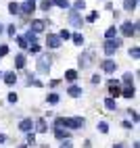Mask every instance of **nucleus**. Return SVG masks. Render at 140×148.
Listing matches in <instances>:
<instances>
[{
  "label": "nucleus",
  "instance_id": "nucleus-30",
  "mask_svg": "<svg viewBox=\"0 0 140 148\" xmlns=\"http://www.w3.org/2000/svg\"><path fill=\"white\" fill-rule=\"evenodd\" d=\"M130 56H132V58H138V56H140V50H138V48H130Z\"/></svg>",
  "mask_w": 140,
  "mask_h": 148
},
{
  "label": "nucleus",
  "instance_id": "nucleus-37",
  "mask_svg": "<svg viewBox=\"0 0 140 148\" xmlns=\"http://www.w3.org/2000/svg\"><path fill=\"white\" fill-rule=\"evenodd\" d=\"M8 102H13V104L17 102V94H15V92H11V94H8Z\"/></svg>",
  "mask_w": 140,
  "mask_h": 148
},
{
  "label": "nucleus",
  "instance_id": "nucleus-24",
  "mask_svg": "<svg viewBox=\"0 0 140 148\" xmlns=\"http://www.w3.org/2000/svg\"><path fill=\"white\" fill-rule=\"evenodd\" d=\"M52 4L61 6V8H69V2H67V0H52Z\"/></svg>",
  "mask_w": 140,
  "mask_h": 148
},
{
  "label": "nucleus",
  "instance_id": "nucleus-2",
  "mask_svg": "<svg viewBox=\"0 0 140 148\" xmlns=\"http://www.w3.org/2000/svg\"><path fill=\"white\" fill-rule=\"evenodd\" d=\"M50 65H52V58L48 56V54H42V56L38 58V71H40V73H48Z\"/></svg>",
  "mask_w": 140,
  "mask_h": 148
},
{
  "label": "nucleus",
  "instance_id": "nucleus-9",
  "mask_svg": "<svg viewBox=\"0 0 140 148\" xmlns=\"http://www.w3.org/2000/svg\"><path fill=\"white\" fill-rule=\"evenodd\" d=\"M32 127H34L32 119H23L21 123H19V130H21V132H32Z\"/></svg>",
  "mask_w": 140,
  "mask_h": 148
},
{
  "label": "nucleus",
  "instance_id": "nucleus-45",
  "mask_svg": "<svg viewBox=\"0 0 140 148\" xmlns=\"http://www.w3.org/2000/svg\"><path fill=\"white\" fill-rule=\"evenodd\" d=\"M0 34H2V25H0Z\"/></svg>",
  "mask_w": 140,
  "mask_h": 148
},
{
  "label": "nucleus",
  "instance_id": "nucleus-15",
  "mask_svg": "<svg viewBox=\"0 0 140 148\" xmlns=\"http://www.w3.org/2000/svg\"><path fill=\"white\" fill-rule=\"evenodd\" d=\"M46 130H48V127H46V121H44V119H38V121H36V132L44 134Z\"/></svg>",
  "mask_w": 140,
  "mask_h": 148
},
{
  "label": "nucleus",
  "instance_id": "nucleus-25",
  "mask_svg": "<svg viewBox=\"0 0 140 148\" xmlns=\"http://www.w3.org/2000/svg\"><path fill=\"white\" fill-rule=\"evenodd\" d=\"M59 102V94H48V104H57Z\"/></svg>",
  "mask_w": 140,
  "mask_h": 148
},
{
  "label": "nucleus",
  "instance_id": "nucleus-32",
  "mask_svg": "<svg viewBox=\"0 0 140 148\" xmlns=\"http://www.w3.org/2000/svg\"><path fill=\"white\" fill-rule=\"evenodd\" d=\"M50 6H52V2H48V0H44V2L40 4V8H42V11H48Z\"/></svg>",
  "mask_w": 140,
  "mask_h": 148
},
{
  "label": "nucleus",
  "instance_id": "nucleus-3",
  "mask_svg": "<svg viewBox=\"0 0 140 148\" xmlns=\"http://www.w3.org/2000/svg\"><path fill=\"white\" fill-rule=\"evenodd\" d=\"M119 46H121V40H119V38H111V40H107V42H105V54L111 56Z\"/></svg>",
  "mask_w": 140,
  "mask_h": 148
},
{
  "label": "nucleus",
  "instance_id": "nucleus-18",
  "mask_svg": "<svg viewBox=\"0 0 140 148\" xmlns=\"http://www.w3.org/2000/svg\"><path fill=\"white\" fill-rule=\"evenodd\" d=\"M121 94H123L126 98H134V94H136V90H134V88H132V86H128V88H123V90H121Z\"/></svg>",
  "mask_w": 140,
  "mask_h": 148
},
{
  "label": "nucleus",
  "instance_id": "nucleus-23",
  "mask_svg": "<svg viewBox=\"0 0 140 148\" xmlns=\"http://www.w3.org/2000/svg\"><path fill=\"white\" fill-rule=\"evenodd\" d=\"M25 40H27V44H36V34H34V32H27Z\"/></svg>",
  "mask_w": 140,
  "mask_h": 148
},
{
  "label": "nucleus",
  "instance_id": "nucleus-5",
  "mask_svg": "<svg viewBox=\"0 0 140 148\" xmlns=\"http://www.w3.org/2000/svg\"><path fill=\"white\" fill-rule=\"evenodd\" d=\"M136 29H138V25H136V23L126 21V23L121 25V34H123V36H134V34H136Z\"/></svg>",
  "mask_w": 140,
  "mask_h": 148
},
{
  "label": "nucleus",
  "instance_id": "nucleus-12",
  "mask_svg": "<svg viewBox=\"0 0 140 148\" xmlns=\"http://www.w3.org/2000/svg\"><path fill=\"white\" fill-rule=\"evenodd\" d=\"M54 138H59V140H69V132L61 130V127H54Z\"/></svg>",
  "mask_w": 140,
  "mask_h": 148
},
{
  "label": "nucleus",
  "instance_id": "nucleus-44",
  "mask_svg": "<svg viewBox=\"0 0 140 148\" xmlns=\"http://www.w3.org/2000/svg\"><path fill=\"white\" fill-rule=\"evenodd\" d=\"M27 2H36V0H27Z\"/></svg>",
  "mask_w": 140,
  "mask_h": 148
},
{
  "label": "nucleus",
  "instance_id": "nucleus-26",
  "mask_svg": "<svg viewBox=\"0 0 140 148\" xmlns=\"http://www.w3.org/2000/svg\"><path fill=\"white\" fill-rule=\"evenodd\" d=\"M98 132H101V134H107V132H109V125H107L105 121H101V123H98Z\"/></svg>",
  "mask_w": 140,
  "mask_h": 148
},
{
  "label": "nucleus",
  "instance_id": "nucleus-39",
  "mask_svg": "<svg viewBox=\"0 0 140 148\" xmlns=\"http://www.w3.org/2000/svg\"><path fill=\"white\" fill-rule=\"evenodd\" d=\"M8 54V46H0V56H4Z\"/></svg>",
  "mask_w": 140,
  "mask_h": 148
},
{
  "label": "nucleus",
  "instance_id": "nucleus-17",
  "mask_svg": "<svg viewBox=\"0 0 140 148\" xmlns=\"http://www.w3.org/2000/svg\"><path fill=\"white\" fill-rule=\"evenodd\" d=\"M65 79H67V82H75V79H77V71H73V69L65 71Z\"/></svg>",
  "mask_w": 140,
  "mask_h": 148
},
{
  "label": "nucleus",
  "instance_id": "nucleus-28",
  "mask_svg": "<svg viewBox=\"0 0 140 148\" xmlns=\"http://www.w3.org/2000/svg\"><path fill=\"white\" fill-rule=\"evenodd\" d=\"M59 38H61V40H69V38H71V34H69L67 29H63V32L59 34Z\"/></svg>",
  "mask_w": 140,
  "mask_h": 148
},
{
  "label": "nucleus",
  "instance_id": "nucleus-36",
  "mask_svg": "<svg viewBox=\"0 0 140 148\" xmlns=\"http://www.w3.org/2000/svg\"><path fill=\"white\" fill-rule=\"evenodd\" d=\"M27 48H29V50H32V52H40V46H38V44H29Z\"/></svg>",
  "mask_w": 140,
  "mask_h": 148
},
{
  "label": "nucleus",
  "instance_id": "nucleus-27",
  "mask_svg": "<svg viewBox=\"0 0 140 148\" xmlns=\"http://www.w3.org/2000/svg\"><path fill=\"white\" fill-rule=\"evenodd\" d=\"M8 11H11L13 15H17V13H19V4H17V2H11V4H8Z\"/></svg>",
  "mask_w": 140,
  "mask_h": 148
},
{
  "label": "nucleus",
  "instance_id": "nucleus-14",
  "mask_svg": "<svg viewBox=\"0 0 140 148\" xmlns=\"http://www.w3.org/2000/svg\"><path fill=\"white\" fill-rule=\"evenodd\" d=\"M4 82H6L8 86H13V84L17 82V75H15V71H8V73H4Z\"/></svg>",
  "mask_w": 140,
  "mask_h": 148
},
{
  "label": "nucleus",
  "instance_id": "nucleus-7",
  "mask_svg": "<svg viewBox=\"0 0 140 148\" xmlns=\"http://www.w3.org/2000/svg\"><path fill=\"white\" fill-rule=\"evenodd\" d=\"M44 27H46V23H44V21H40V19H36V21H32V27H29V32L40 34V32H44Z\"/></svg>",
  "mask_w": 140,
  "mask_h": 148
},
{
  "label": "nucleus",
  "instance_id": "nucleus-13",
  "mask_svg": "<svg viewBox=\"0 0 140 148\" xmlns=\"http://www.w3.org/2000/svg\"><path fill=\"white\" fill-rule=\"evenodd\" d=\"M67 94L73 96V98H77V96H82V88H79V86H71V88L67 90Z\"/></svg>",
  "mask_w": 140,
  "mask_h": 148
},
{
  "label": "nucleus",
  "instance_id": "nucleus-34",
  "mask_svg": "<svg viewBox=\"0 0 140 148\" xmlns=\"http://www.w3.org/2000/svg\"><path fill=\"white\" fill-rule=\"evenodd\" d=\"M84 6H86V2H84V0H77V2H75V11H82Z\"/></svg>",
  "mask_w": 140,
  "mask_h": 148
},
{
  "label": "nucleus",
  "instance_id": "nucleus-31",
  "mask_svg": "<svg viewBox=\"0 0 140 148\" xmlns=\"http://www.w3.org/2000/svg\"><path fill=\"white\" fill-rule=\"evenodd\" d=\"M132 79H134V77H132V73H126V75H123V82H126L128 86H132Z\"/></svg>",
  "mask_w": 140,
  "mask_h": 148
},
{
  "label": "nucleus",
  "instance_id": "nucleus-20",
  "mask_svg": "<svg viewBox=\"0 0 140 148\" xmlns=\"http://www.w3.org/2000/svg\"><path fill=\"white\" fill-rule=\"evenodd\" d=\"M136 2H138V0H126V2H123V8H126V11H134V8H136Z\"/></svg>",
  "mask_w": 140,
  "mask_h": 148
},
{
  "label": "nucleus",
  "instance_id": "nucleus-38",
  "mask_svg": "<svg viewBox=\"0 0 140 148\" xmlns=\"http://www.w3.org/2000/svg\"><path fill=\"white\" fill-rule=\"evenodd\" d=\"M15 34H17V29H15V25H8V36H13V38H15Z\"/></svg>",
  "mask_w": 140,
  "mask_h": 148
},
{
  "label": "nucleus",
  "instance_id": "nucleus-41",
  "mask_svg": "<svg viewBox=\"0 0 140 148\" xmlns=\"http://www.w3.org/2000/svg\"><path fill=\"white\" fill-rule=\"evenodd\" d=\"M130 115H132V119H134V121H138V113H136V111H130Z\"/></svg>",
  "mask_w": 140,
  "mask_h": 148
},
{
  "label": "nucleus",
  "instance_id": "nucleus-42",
  "mask_svg": "<svg viewBox=\"0 0 140 148\" xmlns=\"http://www.w3.org/2000/svg\"><path fill=\"white\" fill-rule=\"evenodd\" d=\"M2 142H6V136H2V134H0V144H2Z\"/></svg>",
  "mask_w": 140,
  "mask_h": 148
},
{
  "label": "nucleus",
  "instance_id": "nucleus-4",
  "mask_svg": "<svg viewBox=\"0 0 140 148\" xmlns=\"http://www.w3.org/2000/svg\"><path fill=\"white\" fill-rule=\"evenodd\" d=\"M92 61H94V50H86L82 56H79V67L86 69V67L92 65Z\"/></svg>",
  "mask_w": 140,
  "mask_h": 148
},
{
  "label": "nucleus",
  "instance_id": "nucleus-16",
  "mask_svg": "<svg viewBox=\"0 0 140 148\" xmlns=\"http://www.w3.org/2000/svg\"><path fill=\"white\" fill-rule=\"evenodd\" d=\"M15 67H17V69H23V67H25V56H23V54H17V56H15Z\"/></svg>",
  "mask_w": 140,
  "mask_h": 148
},
{
  "label": "nucleus",
  "instance_id": "nucleus-11",
  "mask_svg": "<svg viewBox=\"0 0 140 148\" xmlns=\"http://www.w3.org/2000/svg\"><path fill=\"white\" fill-rule=\"evenodd\" d=\"M69 23L75 25V27H82V17H79L77 13H71L69 15Z\"/></svg>",
  "mask_w": 140,
  "mask_h": 148
},
{
  "label": "nucleus",
  "instance_id": "nucleus-21",
  "mask_svg": "<svg viewBox=\"0 0 140 148\" xmlns=\"http://www.w3.org/2000/svg\"><path fill=\"white\" fill-rule=\"evenodd\" d=\"M105 36H107V40H111V38H115V36H117V27H109L107 32H105Z\"/></svg>",
  "mask_w": 140,
  "mask_h": 148
},
{
  "label": "nucleus",
  "instance_id": "nucleus-19",
  "mask_svg": "<svg viewBox=\"0 0 140 148\" xmlns=\"http://www.w3.org/2000/svg\"><path fill=\"white\" fill-rule=\"evenodd\" d=\"M105 106L109 108V111H115V108H117V102H115V98H107V100H105Z\"/></svg>",
  "mask_w": 140,
  "mask_h": 148
},
{
  "label": "nucleus",
  "instance_id": "nucleus-46",
  "mask_svg": "<svg viewBox=\"0 0 140 148\" xmlns=\"http://www.w3.org/2000/svg\"><path fill=\"white\" fill-rule=\"evenodd\" d=\"M0 77H2V73H0Z\"/></svg>",
  "mask_w": 140,
  "mask_h": 148
},
{
  "label": "nucleus",
  "instance_id": "nucleus-35",
  "mask_svg": "<svg viewBox=\"0 0 140 148\" xmlns=\"http://www.w3.org/2000/svg\"><path fill=\"white\" fill-rule=\"evenodd\" d=\"M27 144H36V136L34 134H27Z\"/></svg>",
  "mask_w": 140,
  "mask_h": 148
},
{
  "label": "nucleus",
  "instance_id": "nucleus-6",
  "mask_svg": "<svg viewBox=\"0 0 140 148\" xmlns=\"http://www.w3.org/2000/svg\"><path fill=\"white\" fill-rule=\"evenodd\" d=\"M101 67H103V71H105V73H113L115 69H117L115 61H111V58H107V61H103V63H101Z\"/></svg>",
  "mask_w": 140,
  "mask_h": 148
},
{
  "label": "nucleus",
  "instance_id": "nucleus-43",
  "mask_svg": "<svg viewBox=\"0 0 140 148\" xmlns=\"http://www.w3.org/2000/svg\"><path fill=\"white\" fill-rule=\"evenodd\" d=\"M113 148H123V146H121V144H115V146H113Z\"/></svg>",
  "mask_w": 140,
  "mask_h": 148
},
{
  "label": "nucleus",
  "instance_id": "nucleus-22",
  "mask_svg": "<svg viewBox=\"0 0 140 148\" xmlns=\"http://www.w3.org/2000/svg\"><path fill=\"white\" fill-rule=\"evenodd\" d=\"M71 38H73V42H75L77 46H82V44H84V36H82V34H73Z\"/></svg>",
  "mask_w": 140,
  "mask_h": 148
},
{
  "label": "nucleus",
  "instance_id": "nucleus-1",
  "mask_svg": "<svg viewBox=\"0 0 140 148\" xmlns=\"http://www.w3.org/2000/svg\"><path fill=\"white\" fill-rule=\"evenodd\" d=\"M84 119L82 117H69V119H57L54 121V127H71V130H77V127H84Z\"/></svg>",
  "mask_w": 140,
  "mask_h": 148
},
{
  "label": "nucleus",
  "instance_id": "nucleus-29",
  "mask_svg": "<svg viewBox=\"0 0 140 148\" xmlns=\"http://www.w3.org/2000/svg\"><path fill=\"white\" fill-rule=\"evenodd\" d=\"M17 44L19 46H21V48H27L29 44H27V40H25V38H17Z\"/></svg>",
  "mask_w": 140,
  "mask_h": 148
},
{
  "label": "nucleus",
  "instance_id": "nucleus-33",
  "mask_svg": "<svg viewBox=\"0 0 140 148\" xmlns=\"http://www.w3.org/2000/svg\"><path fill=\"white\" fill-rule=\"evenodd\" d=\"M96 19H98V13H96V11L88 15V21H90V23H94V21H96Z\"/></svg>",
  "mask_w": 140,
  "mask_h": 148
},
{
  "label": "nucleus",
  "instance_id": "nucleus-10",
  "mask_svg": "<svg viewBox=\"0 0 140 148\" xmlns=\"http://www.w3.org/2000/svg\"><path fill=\"white\" fill-rule=\"evenodd\" d=\"M19 11H23L25 15H32V13L36 11V4H34V2H25L23 6H19Z\"/></svg>",
  "mask_w": 140,
  "mask_h": 148
},
{
  "label": "nucleus",
  "instance_id": "nucleus-40",
  "mask_svg": "<svg viewBox=\"0 0 140 148\" xmlns=\"http://www.w3.org/2000/svg\"><path fill=\"white\" fill-rule=\"evenodd\" d=\"M61 148H73V144L69 142V140H63V146H61Z\"/></svg>",
  "mask_w": 140,
  "mask_h": 148
},
{
  "label": "nucleus",
  "instance_id": "nucleus-8",
  "mask_svg": "<svg viewBox=\"0 0 140 148\" xmlns=\"http://www.w3.org/2000/svg\"><path fill=\"white\" fill-rule=\"evenodd\" d=\"M46 44H48V48H59V46H61V38H59V36H48Z\"/></svg>",
  "mask_w": 140,
  "mask_h": 148
}]
</instances>
